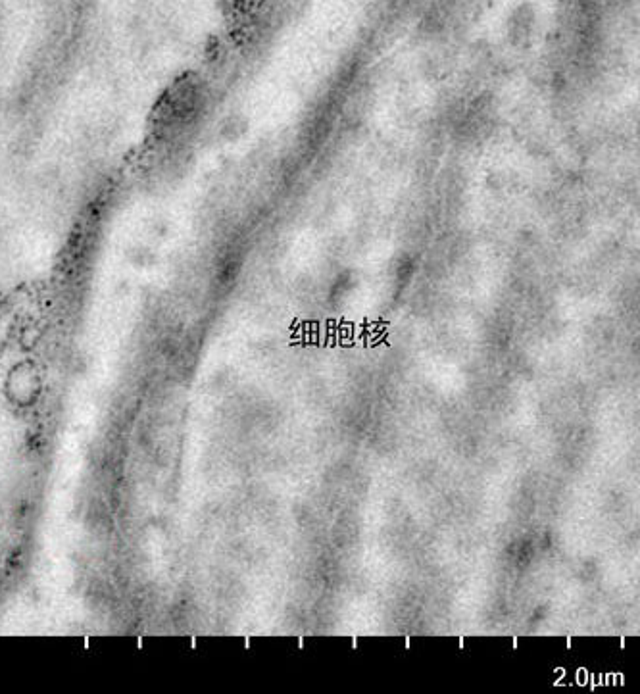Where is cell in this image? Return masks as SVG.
<instances>
[{
	"instance_id": "1",
	"label": "cell",
	"mask_w": 640,
	"mask_h": 694,
	"mask_svg": "<svg viewBox=\"0 0 640 694\" xmlns=\"http://www.w3.org/2000/svg\"><path fill=\"white\" fill-rule=\"evenodd\" d=\"M6 397L18 406V408H29L33 406L41 393H43V381L37 372L33 362H20L16 364L6 377Z\"/></svg>"
}]
</instances>
